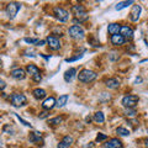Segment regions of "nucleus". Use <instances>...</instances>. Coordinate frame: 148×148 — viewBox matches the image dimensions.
<instances>
[{
  "label": "nucleus",
  "mask_w": 148,
  "mask_h": 148,
  "mask_svg": "<svg viewBox=\"0 0 148 148\" xmlns=\"http://www.w3.org/2000/svg\"><path fill=\"white\" fill-rule=\"evenodd\" d=\"M147 133H148V128H147Z\"/></svg>",
  "instance_id": "e433bc0d"
},
{
  "label": "nucleus",
  "mask_w": 148,
  "mask_h": 148,
  "mask_svg": "<svg viewBox=\"0 0 148 148\" xmlns=\"http://www.w3.org/2000/svg\"><path fill=\"white\" fill-rule=\"evenodd\" d=\"M29 141L31 143H35L37 146H43V136L41 132H37V131H34L31 132L29 135Z\"/></svg>",
  "instance_id": "1a4fd4ad"
},
{
  "label": "nucleus",
  "mask_w": 148,
  "mask_h": 148,
  "mask_svg": "<svg viewBox=\"0 0 148 148\" xmlns=\"http://www.w3.org/2000/svg\"><path fill=\"white\" fill-rule=\"evenodd\" d=\"M68 34L74 40H83L85 37L84 29H83L82 26H79V25H73L72 27H69Z\"/></svg>",
  "instance_id": "7ed1b4c3"
},
{
  "label": "nucleus",
  "mask_w": 148,
  "mask_h": 148,
  "mask_svg": "<svg viewBox=\"0 0 148 148\" xmlns=\"http://www.w3.org/2000/svg\"><path fill=\"white\" fill-rule=\"evenodd\" d=\"M77 75V69L75 68H69L68 71H66V73H64V80H66L67 83H71L74 78H75Z\"/></svg>",
  "instance_id": "f3484780"
},
{
  "label": "nucleus",
  "mask_w": 148,
  "mask_h": 148,
  "mask_svg": "<svg viewBox=\"0 0 148 148\" xmlns=\"http://www.w3.org/2000/svg\"><path fill=\"white\" fill-rule=\"evenodd\" d=\"M145 147L148 148V138H147V140H145Z\"/></svg>",
  "instance_id": "f704fd0d"
},
{
  "label": "nucleus",
  "mask_w": 148,
  "mask_h": 148,
  "mask_svg": "<svg viewBox=\"0 0 148 148\" xmlns=\"http://www.w3.org/2000/svg\"><path fill=\"white\" fill-rule=\"evenodd\" d=\"M132 4H135V1H133V0H130V1H121V3H119L117 5L115 6V9H116L117 11H120V10H122V9L127 8L128 5H132Z\"/></svg>",
  "instance_id": "5701e85b"
},
{
  "label": "nucleus",
  "mask_w": 148,
  "mask_h": 148,
  "mask_svg": "<svg viewBox=\"0 0 148 148\" xmlns=\"http://www.w3.org/2000/svg\"><path fill=\"white\" fill-rule=\"evenodd\" d=\"M120 29H121V26H120V24H116V22L110 24L108 26V31H109V34L111 36H112V35H119L120 34Z\"/></svg>",
  "instance_id": "aec40b11"
},
{
  "label": "nucleus",
  "mask_w": 148,
  "mask_h": 148,
  "mask_svg": "<svg viewBox=\"0 0 148 148\" xmlns=\"http://www.w3.org/2000/svg\"><path fill=\"white\" fill-rule=\"evenodd\" d=\"M137 115V111L135 109H125V116L128 117V119H133L136 117Z\"/></svg>",
  "instance_id": "393cba45"
},
{
  "label": "nucleus",
  "mask_w": 148,
  "mask_h": 148,
  "mask_svg": "<svg viewBox=\"0 0 148 148\" xmlns=\"http://www.w3.org/2000/svg\"><path fill=\"white\" fill-rule=\"evenodd\" d=\"M105 148H122V142L119 138H111L105 143Z\"/></svg>",
  "instance_id": "4468645a"
},
{
  "label": "nucleus",
  "mask_w": 148,
  "mask_h": 148,
  "mask_svg": "<svg viewBox=\"0 0 148 148\" xmlns=\"http://www.w3.org/2000/svg\"><path fill=\"white\" fill-rule=\"evenodd\" d=\"M3 67V62H1V59H0V68Z\"/></svg>",
  "instance_id": "c9c22d12"
},
{
  "label": "nucleus",
  "mask_w": 148,
  "mask_h": 148,
  "mask_svg": "<svg viewBox=\"0 0 148 148\" xmlns=\"http://www.w3.org/2000/svg\"><path fill=\"white\" fill-rule=\"evenodd\" d=\"M54 106H56V99L53 96H49V98H47L42 103V108L45 110H51V109H53Z\"/></svg>",
  "instance_id": "a211bd4d"
},
{
  "label": "nucleus",
  "mask_w": 148,
  "mask_h": 148,
  "mask_svg": "<svg viewBox=\"0 0 148 148\" xmlns=\"http://www.w3.org/2000/svg\"><path fill=\"white\" fill-rule=\"evenodd\" d=\"M46 42L48 43V46L53 51H57V49L61 48V41H59L56 36H48L47 40H46Z\"/></svg>",
  "instance_id": "9d476101"
},
{
  "label": "nucleus",
  "mask_w": 148,
  "mask_h": 148,
  "mask_svg": "<svg viewBox=\"0 0 148 148\" xmlns=\"http://www.w3.org/2000/svg\"><path fill=\"white\" fill-rule=\"evenodd\" d=\"M15 116H16V117H17L18 120H20V121H21L22 123H24V125H25V126H27V127H32V126H31V123H29V122H27V121H25V120H24V119H22V117H20V116H18V115H17V114H15Z\"/></svg>",
  "instance_id": "c756f323"
},
{
  "label": "nucleus",
  "mask_w": 148,
  "mask_h": 148,
  "mask_svg": "<svg viewBox=\"0 0 148 148\" xmlns=\"http://www.w3.org/2000/svg\"><path fill=\"white\" fill-rule=\"evenodd\" d=\"M32 94H34L35 99H37V100H42V99L46 98V90L41 89V88H37V89H35Z\"/></svg>",
  "instance_id": "412c9836"
},
{
  "label": "nucleus",
  "mask_w": 148,
  "mask_h": 148,
  "mask_svg": "<svg viewBox=\"0 0 148 148\" xmlns=\"http://www.w3.org/2000/svg\"><path fill=\"white\" fill-rule=\"evenodd\" d=\"M73 143V137L72 136H64L63 140L58 143V148H69Z\"/></svg>",
  "instance_id": "2eb2a0df"
},
{
  "label": "nucleus",
  "mask_w": 148,
  "mask_h": 148,
  "mask_svg": "<svg viewBox=\"0 0 148 148\" xmlns=\"http://www.w3.org/2000/svg\"><path fill=\"white\" fill-rule=\"evenodd\" d=\"M63 120L64 119L62 116H57V117H53V119L48 120V123H51V125H59V123L63 122Z\"/></svg>",
  "instance_id": "bb28decb"
},
{
  "label": "nucleus",
  "mask_w": 148,
  "mask_h": 148,
  "mask_svg": "<svg viewBox=\"0 0 148 148\" xmlns=\"http://www.w3.org/2000/svg\"><path fill=\"white\" fill-rule=\"evenodd\" d=\"M47 116H48V112H47V111H45V112H41V115H38L40 119H45V117H47Z\"/></svg>",
  "instance_id": "473e14b6"
},
{
  "label": "nucleus",
  "mask_w": 148,
  "mask_h": 148,
  "mask_svg": "<svg viewBox=\"0 0 148 148\" xmlns=\"http://www.w3.org/2000/svg\"><path fill=\"white\" fill-rule=\"evenodd\" d=\"M105 84L109 89H117L120 86V80L116 79V78H110V79H108L105 82Z\"/></svg>",
  "instance_id": "6ab92c4d"
},
{
  "label": "nucleus",
  "mask_w": 148,
  "mask_h": 148,
  "mask_svg": "<svg viewBox=\"0 0 148 148\" xmlns=\"http://www.w3.org/2000/svg\"><path fill=\"white\" fill-rule=\"evenodd\" d=\"M83 56L80 54V56H77V57H74V58H67L66 59V62H73V61H77V59H79V58H82Z\"/></svg>",
  "instance_id": "2f4dec72"
},
{
  "label": "nucleus",
  "mask_w": 148,
  "mask_h": 148,
  "mask_svg": "<svg viewBox=\"0 0 148 148\" xmlns=\"http://www.w3.org/2000/svg\"><path fill=\"white\" fill-rule=\"evenodd\" d=\"M96 77H98V74L94 71H90V69H83L78 74V79L82 83H91L92 80L96 79Z\"/></svg>",
  "instance_id": "f03ea898"
},
{
  "label": "nucleus",
  "mask_w": 148,
  "mask_h": 148,
  "mask_svg": "<svg viewBox=\"0 0 148 148\" xmlns=\"http://www.w3.org/2000/svg\"><path fill=\"white\" fill-rule=\"evenodd\" d=\"M53 12H54V16L58 18L61 22H67L69 20V12L67 10H64L63 8H54L53 9Z\"/></svg>",
  "instance_id": "6e6552de"
},
{
  "label": "nucleus",
  "mask_w": 148,
  "mask_h": 148,
  "mask_svg": "<svg viewBox=\"0 0 148 148\" xmlns=\"http://www.w3.org/2000/svg\"><path fill=\"white\" fill-rule=\"evenodd\" d=\"M21 9V4L20 3H9L8 6H6V15L9 16V18L10 20H12V18H15L17 12L20 11Z\"/></svg>",
  "instance_id": "423d86ee"
},
{
  "label": "nucleus",
  "mask_w": 148,
  "mask_h": 148,
  "mask_svg": "<svg viewBox=\"0 0 148 148\" xmlns=\"http://www.w3.org/2000/svg\"><path fill=\"white\" fill-rule=\"evenodd\" d=\"M120 35H121L125 40H131L133 37V30L128 26H121V29H120Z\"/></svg>",
  "instance_id": "ddd939ff"
},
{
  "label": "nucleus",
  "mask_w": 148,
  "mask_h": 148,
  "mask_svg": "<svg viewBox=\"0 0 148 148\" xmlns=\"http://www.w3.org/2000/svg\"><path fill=\"white\" fill-rule=\"evenodd\" d=\"M116 133L119 136H121V137H127L130 135V131L127 128H125V127H117Z\"/></svg>",
  "instance_id": "a878e982"
},
{
  "label": "nucleus",
  "mask_w": 148,
  "mask_h": 148,
  "mask_svg": "<svg viewBox=\"0 0 148 148\" xmlns=\"http://www.w3.org/2000/svg\"><path fill=\"white\" fill-rule=\"evenodd\" d=\"M110 41H111V43H112L114 46H122V45H125V42H126V40H125L120 34L119 35H112L111 36V38H110Z\"/></svg>",
  "instance_id": "dca6fc26"
},
{
  "label": "nucleus",
  "mask_w": 148,
  "mask_h": 148,
  "mask_svg": "<svg viewBox=\"0 0 148 148\" xmlns=\"http://www.w3.org/2000/svg\"><path fill=\"white\" fill-rule=\"evenodd\" d=\"M46 43V41H38V42H37V45L36 46H43Z\"/></svg>",
  "instance_id": "72a5a7b5"
},
{
  "label": "nucleus",
  "mask_w": 148,
  "mask_h": 148,
  "mask_svg": "<svg viewBox=\"0 0 148 148\" xmlns=\"http://www.w3.org/2000/svg\"><path fill=\"white\" fill-rule=\"evenodd\" d=\"M138 100H140V98L137 95H126L122 98L121 103L126 109H135L136 105L138 104Z\"/></svg>",
  "instance_id": "39448f33"
},
{
  "label": "nucleus",
  "mask_w": 148,
  "mask_h": 148,
  "mask_svg": "<svg viewBox=\"0 0 148 148\" xmlns=\"http://www.w3.org/2000/svg\"><path fill=\"white\" fill-rule=\"evenodd\" d=\"M24 41L26 43H30V45H37V42H38L37 38H29V37H25Z\"/></svg>",
  "instance_id": "cd10ccee"
},
{
  "label": "nucleus",
  "mask_w": 148,
  "mask_h": 148,
  "mask_svg": "<svg viewBox=\"0 0 148 148\" xmlns=\"http://www.w3.org/2000/svg\"><path fill=\"white\" fill-rule=\"evenodd\" d=\"M72 12L74 14V16H75V18H74V24H78V22L80 24L82 21H85L88 18V12L83 5H73Z\"/></svg>",
  "instance_id": "f257e3e1"
},
{
  "label": "nucleus",
  "mask_w": 148,
  "mask_h": 148,
  "mask_svg": "<svg viewBox=\"0 0 148 148\" xmlns=\"http://www.w3.org/2000/svg\"><path fill=\"white\" fill-rule=\"evenodd\" d=\"M108 138V136L106 135H103V133H99L98 136H96V142H101V141H104Z\"/></svg>",
  "instance_id": "c85d7f7f"
},
{
  "label": "nucleus",
  "mask_w": 148,
  "mask_h": 148,
  "mask_svg": "<svg viewBox=\"0 0 148 148\" xmlns=\"http://www.w3.org/2000/svg\"><path fill=\"white\" fill-rule=\"evenodd\" d=\"M94 121L96 123H103L105 121V116H104V114L101 112V111H98V112L94 114Z\"/></svg>",
  "instance_id": "b1692460"
},
{
  "label": "nucleus",
  "mask_w": 148,
  "mask_h": 148,
  "mask_svg": "<svg viewBox=\"0 0 148 148\" xmlns=\"http://www.w3.org/2000/svg\"><path fill=\"white\" fill-rule=\"evenodd\" d=\"M26 72L27 74H30V77L32 78V80L36 82V83H40L42 80V77H41V72L37 66L35 64H29V66L26 67Z\"/></svg>",
  "instance_id": "20e7f679"
},
{
  "label": "nucleus",
  "mask_w": 148,
  "mask_h": 148,
  "mask_svg": "<svg viewBox=\"0 0 148 148\" xmlns=\"http://www.w3.org/2000/svg\"><path fill=\"white\" fill-rule=\"evenodd\" d=\"M10 74H11V77L14 78V79H16V80H22V79H25V78H26V72L22 68L12 69Z\"/></svg>",
  "instance_id": "f8f14e48"
},
{
  "label": "nucleus",
  "mask_w": 148,
  "mask_h": 148,
  "mask_svg": "<svg viewBox=\"0 0 148 148\" xmlns=\"http://www.w3.org/2000/svg\"><path fill=\"white\" fill-rule=\"evenodd\" d=\"M11 104L15 108H20L27 104V99L24 94H12L11 95Z\"/></svg>",
  "instance_id": "0eeeda50"
},
{
  "label": "nucleus",
  "mask_w": 148,
  "mask_h": 148,
  "mask_svg": "<svg viewBox=\"0 0 148 148\" xmlns=\"http://www.w3.org/2000/svg\"><path fill=\"white\" fill-rule=\"evenodd\" d=\"M141 11H142L141 5H137V4H136V5H133L131 12H130V18H131V21H133V22L138 21L140 15H141Z\"/></svg>",
  "instance_id": "9b49d317"
},
{
  "label": "nucleus",
  "mask_w": 148,
  "mask_h": 148,
  "mask_svg": "<svg viewBox=\"0 0 148 148\" xmlns=\"http://www.w3.org/2000/svg\"><path fill=\"white\" fill-rule=\"evenodd\" d=\"M68 99H69V95H67V94L61 95L58 98V100L56 101V106H58V108H63V106L68 103Z\"/></svg>",
  "instance_id": "4be33fe9"
},
{
  "label": "nucleus",
  "mask_w": 148,
  "mask_h": 148,
  "mask_svg": "<svg viewBox=\"0 0 148 148\" xmlns=\"http://www.w3.org/2000/svg\"><path fill=\"white\" fill-rule=\"evenodd\" d=\"M5 88H6V83L4 82L3 79H0V91H3Z\"/></svg>",
  "instance_id": "7c9ffc66"
}]
</instances>
